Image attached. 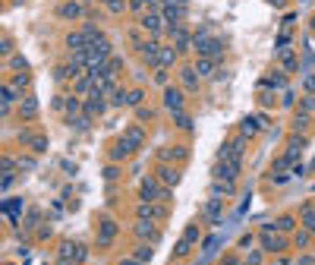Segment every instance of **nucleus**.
Returning a JSON list of instances; mask_svg holds the SVG:
<instances>
[{"mask_svg": "<svg viewBox=\"0 0 315 265\" xmlns=\"http://www.w3.org/2000/svg\"><path fill=\"white\" fill-rule=\"evenodd\" d=\"M164 104L173 111V114H180V111H183V92L180 89H167L164 92Z\"/></svg>", "mask_w": 315, "mask_h": 265, "instance_id": "10", "label": "nucleus"}, {"mask_svg": "<svg viewBox=\"0 0 315 265\" xmlns=\"http://www.w3.org/2000/svg\"><path fill=\"white\" fill-rule=\"evenodd\" d=\"M13 101H16V89H13V85H6V89H3V114H10Z\"/></svg>", "mask_w": 315, "mask_h": 265, "instance_id": "20", "label": "nucleus"}, {"mask_svg": "<svg viewBox=\"0 0 315 265\" xmlns=\"http://www.w3.org/2000/svg\"><path fill=\"white\" fill-rule=\"evenodd\" d=\"M167 32H170V38H173V44H177V51H183L186 44H189V32L183 29V22H180V25H167Z\"/></svg>", "mask_w": 315, "mask_h": 265, "instance_id": "9", "label": "nucleus"}, {"mask_svg": "<svg viewBox=\"0 0 315 265\" xmlns=\"http://www.w3.org/2000/svg\"><path fill=\"white\" fill-rule=\"evenodd\" d=\"M19 111H22V117H35L38 114V101H35V98H25Z\"/></svg>", "mask_w": 315, "mask_h": 265, "instance_id": "21", "label": "nucleus"}, {"mask_svg": "<svg viewBox=\"0 0 315 265\" xmlns=\"http://www.w3.org/2000/svg\"><path fill=\"white\" fill-rule=\"evenodd\" d=\"M186 155H189V151H186L183 145H173V149H167V151H164V158H173V161H183Z\"/></svg>", "mask_w": 315, "mask_h": 265, "instance_id": "22", "label": "nucleus"}, {"mask_svg": "<svg viewBox=\"0 0 315 265\" xmlns=\"http://www.w3.org/2000/svg\"><path fill=\"white\" fill-rule=\"evenodd\" d=\"M233 196V183H218V187H214V196Z\"/></svg>", "mask_w": 315, "mask_h": 265, "instance_id": "29", "label": "nucleus"}, {"mask_svg": "<svg viewBox=\"0 0 315 265\" xmlns=\"http://www.w3.org/2000/svg\"><path fill=\"white\" fill-rule=\"evenodd\" d=\"M256 127H259L256 120H243V136H252V132H256Z\"/></svg>", "mask_w": 315, "mask_h": 265, "instance_id": "33", "label": "nucleus"}, {"mask_svg": "<svg viewBox=\"0 0 315 265\" xmlns=\"http://www.w3.org/2000/svg\"><path fill=\"white\" fill-rule=\"evenodd\" d=\"M139 54H142V60L148 63V66H158V54H161V44H158V38H148V41L142 44V51H139Z\"/></svg>", "mask_w": 315, "mask_h": 265, "instance_id": "6", "label": "nucleus"}, {"mask_svg": "<svg viewBox=\"0 0 315 265\" xmlns=\"http://www.w3.org/2000/svg\"><path fill=\"white\" fill-rule=\"evenodd\" d=\"M10 63H13V70H25V60H22V57H13Z\"/></svg>", "mask_w": 315, "mask_h": 265, "instance_id": "39", "label": "nucleus"}, {"mask_svg": "<svg viewBox=\"0 0 315 265\" xmlns=\"http://www.w3.org/2000/svg\"><path fill=\"white\" fill-rule=\"evenodd\" d=\"M214 63H218L214 57H199V60H196V73H199V76H211Z\"/></svg>", "mask_w": 315, "mask_h": 265, "instance_id": "18", "label": "nucleus"}, {"mask_svg": "<svg viewBox=\"0 0 315 265\" xmlns=\"http://www.w3.org/2000/svg\"><path fill=\"white\" fill-rule=\"evenodd\" d=\"M180 79H183V89L186 92H196L199 89V73H196V66H183Z\"/></svg>", "mask_w": 315, "mask_h": 265, "instance_id": "11", "label": "nucleus"}, {"mask_svg": "<svg viewBox=\"0 0 315 265\" xmlns=\"http://www.w3.org/2000/svg\"><path fill=\"white\" fill-rule=\"evenodd\" d=\"M158 180L167 183V187H177V183H180V170H173V168H167V164H164V168L158 170Z\"/></svg>", "mask_w": 315, "mask_h": 265, "instance_id": "17", "label": "nucleus"}, {"mask_svg": "<svg viewBox=\"0 0 315 265\" xmlns=\"http://www.w3.org/2000/svg\"><path fill=\"white\" fill-rule=\"evenodd\" d=\"M309 89H315V79H312V82H309Z\"/></svg>", "mask_w": 315, "mask_h": 265, "instance_id": "45", "label": "nucleus"}, {"mask_svg": "<svg viewBox=\"0 0 315 265\" xmlns=\"http://www.w3.org/2000/svg\"><path fill=\"white\" fill-rule=\"evenodd\" d=\"M82 3H76V0H70V3H60L57 6V16L60 19H79V16H82Z\"/></svg>", "mask_w": 315, "mask_h": 265, "instance_id": "8", "label": "nucleus"}, {"mask_svg": "<svg viewBox=\"0 0 315 265\" xmlns=\"http://www.w3.org/2000/svg\"><path fill=\"white\" fill-rule=\"evenodd\" d=\"M237 174H240V164H233V161H218V168H214V177L224 183H233Z\"/></svg>", "mask_w": 315, "mask_h": 265, "instance_id": "5", "label": "nucleus"}, {"mask_svg": "<svg viewBox=\"0 0 315 265\" xmlns=\"http://www.w3.org/2000/svg\"><path fill=\"white\" fill-rule=\"evenodd\" d=\"M85 256H89V249H85L82 243H76V253H73V259H76V262H85Z\"/></svg>", "mask_w": 315, "mask_h": 265, "instance_id": "31", "label": "nucleus"}, {"mask_svg": "<svg viewBox=\"0 0 315 265\" xmlns=\"http://www.w3.org/2000/svg\"><path fill=\"white\" fill-rule=\"evenodd\" d=\"M142 29H145V32H151V38H158L161 32L167 29L164 13H161V10H145V13H142Z\"/></svg>", "mask_w": 315, "mask_h": 265, "instance_id": "2", "label": "nucleus"}, {"mask_svg": "<svg viewBox=\"0 0 315 265\" xmlns=\"http://www.w3.org/2000/svg\"><path fill=\"white\" fill-rule=\"evenodd\" d=\"M120 265H145V262H139L136 256H132V259H123V262H120Z\"/></svg>", "mask_w": 315, "mask_h": 265, "instance_id": "43", "label": "nucleus"}, {"mask_svg": "<svg viewBox=\"0 0 315 265\" xmlns=\"http://www.w3.org/2000/svg\"><path fill=\"white\" fill-rule=\"evenodd\" d=\"M205 215H208L211 221H218V218H221V202H218V199H211V202L205 205Z\"/></svg>", "mask_w": 315, "mask_h": 265, "instance_id": "23", "label": "nucleus"}, {"mask_svg": "<svg viewBox=\"0 0 315 265\" xmlns=\"http://www.w3.org/2000/svg\"><path fill=\"white\" fill-rule=\"evenodd\" d=\"M136 259H139V262H148V259H151V246H139V249H136Z\"/></svg>", "mask_w": 315, "mask_h": 265, "instance_id": "30", "label": "nucleus"}, {"mask_svg": "<svg viewBox=\"0 0 315 265\" xmlns=\"http://www.w3.org/2000/svg\"><path fill=\"white\" fill-rule=\"evenodd\" d=\"M303 111H306V114H309V111H315V98H306V101H303Z\"/></svg>", "mask_w": 315, "mask_h": 265, "instance_id": "41", "label": "nucleus"}, {"mask_svg": "<svg viewBox=\"0 0 315 265\" xmlns=\"http://www.w3.org/2000/svg\"><path fill=\"white\" fill-rule=\"evenodd\" d=\"M167 215L164 205H155V202H142L139 205V218H148V221H161Z\"/></svg>", "mask_w": 315, "mask_h": 265, "instance_id": "7", "label": "nucleus"}, {"mask_svg": "<svg viewBox=\"0 0 315 265\" xmlns=\"http://www.w3.org/2000/svg\"><path fill=\"white\" fill-rule=\"evenodd\" d=\"M111 104H113V108H123V104H126V92L123 89H113L111 92Z\"/></svg>", "mask_w": 315, "mask_h": 265, "instance_id": "25", "label": "nucleus"}, {"mask_svg": "<svg viewBox=\"0 0 315 265\" xmlns=\"http://www.w3.org/2000/svg\"><path fill=\"white\" fill-rule=\"evenodd\" d=\"M123 139H126V142H132V145L139 149V145H142V139H145V132H142V127H130V130L123 132Z\"/></svg>", "mask_w": 315, "mask_h": 265, "instance_id": "19", "label": "nucleus"}, {"mask_svg": "<svg viewBox=\"0 0 315 265\" xmlns=\"http://www.w3.org/2000/svg\"><path fill=\"white\" fill-rule=\"evenodd\" d=\"M312 29H315V19H312Z\"/></svg>", "mask_w": 315, "mask_h": 265, "instance_id": "46", "label": "nucleus"}, {"mask_svg": "<svg viewBox=\"0 0 315 265\" xmlns=\"http://www.w3.org/2000/svg\"><path fill=\"white\" fill-rule=\"evenodd\" d=\"M139 193H142V199H148V202H151V199H158V196H161V193H158V183L151 180V177H145V180L139 183Z\"/></svg>", "mask_w": 315, "mask_h": 265, "instance_id": "14", "label": "nucleus"}, {"mask_svg": "<svg viewBox=\"0 0 315 265\" xmlns=\"http://www.w3.org/2000/svg\"><path fill=\"white\" fill-rule=\"evenodd\" d=\"M44 145H48L44 139H32V149H35V151H44Z\"/></svg>", "mask_w": 315, "mask_h": 265, "instance_id": "38", "label": "nucleus"}, {"mask_svg": "<svg viewBox=\"0 0 315 265\" xmlns=\"http://www.w3.org/2000/svg\"><path fill=\"white\" fill-rule=\"evenodd\" d=\"M85 123H89V117H76V120H73V127H76V130H85Z\"/></svg>", "mask_w": 315, "mask_h": 265, "instance_id": "37", "label": "nucleus"}, {"mask_svg": "<svg viewBox=\"0 0 315 265\" xmlns=\"http://www.w3.org/2000/svg\"><path fill=\"white\" fill-rule=\"evenodd\" d=\"M293 127H296V130H306V127H309V117H306V114L296 117V123H293Z\"/></svg>", "mask_w": 315, "mask_h": 265, "instance_id": "35", "label": "nucleus"}, {"mask_svg": "<svg viewBox=\"0 0 315 265\" xmlns=\"http://www.w3.org/2000/svg\"><path fill=\"white\" fill-rule=\"evenodd\" d=\"M177 63V48H161L158 54V70H167V66Z\"/></svg>", "mask_w": 315, "mask_h": 265, "instance_id": "13", "label": "nucleus"}, {"mask_svg": "<svg viewBox=\"0 0 315 265\" xmlns=\"http://www.w3.org/2000/svg\"><path fill=\"white\" fill-rule=\"evenodd\" d=\"M10 85H13V89H16V92H25V89H29V76H25V73H22V76H19V73H16Z\"/></svg>", "mask_w": 315, "mask_h": 265, "instance_id": "24", "label": "nucleus"}, {"mask_svg": "<svg viewBox=\"0 0 315 265\" xmlns=\"http://www.w3.org/2000/svg\"><path fill=\"white\" fill-rule=\"evenodd\" d=\"M66 48L85 51V48H89V41H85V32H70V35H66Z\"/></svg>", "mask_w": 315, "mask_h": 265, "instance_id": "16", "label": "nucleus"}, {"mask_svg": "<svg viewBox=\"0 0 315 265\" xmlns=\"http://www.w3.org/2000/svg\"><path fill=\"white\" fill-rule=\"evenodd\" d=\"M104 108H107V101H104V92H92L89 98H85V104H82V111H85V117H101L104 114Z\"/></svg>", "mask_w": 315, "mask_h": 265, "instance_id": "3", "label": "nucleus"}, {"mask_svg": "<svg viewBox=\"0 0 315 265\" xmlns=\"http://www.w3.org/2000/svg\"><path fill=\"white\" fill-rule=\"evenodd\" d=\"M274 6H284V0H274Z\"/></svg>", "mask_w": 315, "mask_h": 265, "instance_id": "44", "label": "nucleus"}, {"mask_svg": "<svg viewBox=\"0 0 315 265\" xmlns=\"http://www.w3.org/2000/svg\"><path fill=\"white\" fill-rule=\"evenodd\" d=\"M192 48H196L199 57H214V60L221 57V41H218L214 35H208V32H199V35H192Z\"/></svg>", "mask_w": 315, "mask_h": 265, "instance_id": "1", "label": "nucleus"}, {"mask_svg": "<svg viewBox=\"0 0 315 265\" xmlns=\"http://www.w3.org/2000/svg\"><path fill=\"white\" fill-rule=\"evenodd\" d=\"M278 227H280V230H290V227H293V218H280Z\"/></svg>", "mask_w": 315, "mask_h": 265, "instance_id": "36", "label": "nucleus"}, {"mask_svg": "<svg viewBox=\"0 0 315 265\" xmlns=\"http://www.w3.org/2000/svg\"><path fill=\"white\" fill-rule=\"evenodd\" d=\"M113 234H117V224L104 218V221H101V234H98V243H101V246H107V243L113 240Z\"/></svg>", "mask_w": 315, "mask_h": 265, "instance_id": "15", "label": "nucleus"}, {"mask_svg": "<svg viewBox=\"0 0 315 265\" xmlns=\"http://www.w3.org/2000/svg\"><path fill=\"white\" fill-rule=\"evenodd\" d=\"M265 246L268 249H284V240H280V237H274V234H265Z\"/></svg>", "mask_w": 315, "mask_h": 265, "instance_id": "27", "label": "nucleus"}, {"mask_svg": "<svg viewBox=\"0 0 315 265\" xmlns=\"http://www.w3.org/2000/svg\"><path fill=\"white\" fill-rule=\"evenodd\" d=\"M192 243H196V240H189V237H183V240L177 243V249H173V256H186V253H189V246H192Z\"/></svg>", "mask_w": 315, "mask_h": 265, "instance_id": "26", "label": "nucleus"}, {"mask_svg": "<svg viewBox=\"0 0 315 265\" xmlns=\"http://www.w3.org/2000/svg\"><path fill=\"white\" fill-rule=\"evenodd\" d=\"M130 151H136V145H132V142H126V139H120V142L111 149V158H113V161H123V158L130 155Z\"/></svg>", "mask_w": 315, "mask_h": 265, "instance_id": "12", "label": "nucleus"}, {"mask_svg": "<svg viewBox=\"0 0 315 265\" xmlns=\"http://www.w3.org/2000/svg\"><path fill=\"white\" fill-rule=\"evenodd\" d=\"M155 82H158V85H164V82H167V73H164V70H158V73H155Z\"/></svg>", "mask_w": 315, "mask_h": 265, "instance_id": "42", "label": "nucleus"}, {"mask_svg": "<svg viewBox=\"0 0 315 265\" xmlns=\"http://www.w3.org/2000/svg\"><path fill=\"white\" fill-rule=\"evenodd\" d=\"M177 127L186 130V127H189V117H186V114H177Z\"/></svg>", "mask_w": 315, "mask_h": 265, "instance_id": "40", "label": "nucleus"}, {"mask_svg": "<svg viewBox=\"0 0 315 265\" xmlns=\"http://www.w3.org/2000/svg\"><path fill=\"white\" fill-rule=\"evenodd\" d=\"M104 3H107V10H111V13H123L126 10V0H104Z\"/></svg>", "mask_w": 315, "mask_h": 265, "instance_id": "28", "label": "nucleus"}, {"mask_svg": "<svg viewBox=\"0 0 315 265\" xmlns=\"http://www.w3.org/2000/svg\"><path fill=\"white\" fill-rule=\"evenodd\" d=\"M132 234H136L139 237V240H151V243H155L158 240V224L155 221H148V218H139V221H136V227H132Z\"/></svg>", "mask_w": 315, "mask_h": 265, "instance_id": "4", "label": "nucleus"}, {"mask_svg": "<svg viewBox=\"0 0 315 265\" xmlns=\"http://www.w3.org/2000/svg\"><path fill=\"white\" fill-rule=\"evenodd\" d=\"M63 265H66V262H63Z\"/></svg>", "mask_w": 315, "mask_h": 265, "instance_id": "47", "label": "nucleus"}, {"mask_svg": "<svg viewBox=\"0 0 315 265\" xmlns=\"http://www.w3.org/2000/svg\"><path fill=\"white\" fill-rule=\"evenodd\" d=\"M280 82H284V76H280V73H274V76L271 79H265V85H274V89H278V85Z\"/></svg>", "mask_w": 315, "mask_h": 265, "instance_id": "34", "label": "nucleus"}, {"mask_svg": "<svg viewBox=\"0 0 315 265\" xmlns=\"http://www.w3.org/2000/svg\"><path fill=\"white\" fill-rule=\"evenodd\" d=\"M139 101H142V92H139V89H132L130 95H126V104H139Z\"/></svg>", "mask_w": 315, "mask_h": 265, "instance_id": "32", "label": "nucleus"}]
</instances>
